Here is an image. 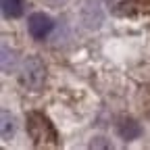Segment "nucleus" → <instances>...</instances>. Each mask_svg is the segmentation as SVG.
Masks as SVG:
<instances>
[{
    "mask_svg": "<svg viewBox=\"0 0 150 150\" xmlns=\"http://www.w3.org/2000/svg\"><path fill=\"white\" fill-rule=\"evenodd\" d=\"M44 81V65L35 59V56H31V59L25 61V75H23V83L38 90L42 86Z\"/></svg>",
    "mask_w": 150,
    "mask_h": 150,
    "instance_id": "nucleus-1",
    "label": "nucleus"
},
{
    "mask_svg": "<svg viewBox=\"0 0 150 150\" xmlns=\"http://www.w3.org/2000/svg\"><path fill=\"white\" fill-rule=\"evenodd\" d=\"M27 29H29V33L35 38V40H44V38L50 33V29H52V21H50V17L44 15V13H33L29 17Z\"/></svg>",
    "mask_w": 150,
    "mask_h": 150,
    "instance_id": "nucleus-2",
    "label": "nucleus"
},
{
    "mask_svg": "<svg viewBox=\"0 0 150 150\" xmlns=\"http://www.w3.org/2000/svg\"><path fill=\"white\" fill-rule=\"evenodd\" d=\"M2 11L6 17H19L23 13V4L21 0H2Z\"/></svg>",
    "mask_w": 150,
    "mask_h": 150,
    "instance_id": "nucleus-3",
    "label": "nucleus"
}]
</instances>
